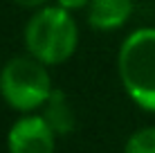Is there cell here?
<instances>
[{"mask_svg": "<svg viewBox=\"0 0 155 153\" xmlns=\"http://www.w3.org/2000/svg\"><path fill=\"white\" fill-rule=\"evenodd\" d=\"M56 5L70 9V12H81V9H85L90 5V0H56Z\"/></svg>", "mask_w": 155, "mask_h": 153, "instance_id": "obj_8", "label": "cell"}, {"mask_svg": "<svg viewBox=\"0 0 155 153\" xmlns=\"http://www.w3.org/2000/svg\"><path fill=\"white\" fill-rule=\"evenodd\" d=\"M135 12V0H90L85 7V20L97 32L121 29Z\"/></svg>", "mask_w": 155, "mask_h": 153, "instance_id": "obj_5", "label": "cell"}, {"mask_svg": "<svg viewBox=\"0 0 155 153\" xmlns=\"http://www.w3.org/2000/svg\"><path fill=\"white\" fill-rule=\"evenodd\" d=\"M117 75L130 101L155 113V27H137L121 41Z\"/></svg>", "mask_w": 155, "mask_h": 153, "instance_id": "obj_2", "label": "cell"}, {"mask_svg": "<svg viewBox=\"0 0 155 153\" xmlns=\"http://www.w3.org/2000/svg\"><path fill=\"white\" fill-rule=\"evenodd\" d=\"M56 138L43 115L23 113L7 131V151L9 153H54Z\"/></svg>", "mask_w": 155, "mask_h": 153, "instance_id": "obj_4", "label": "cell"}, {"mask_svg": "<svg viewBox=\"0 0 155 153\" xmlns=\"http://www.w3.org/2000/svg\"><path fill=\"white\" fill-rule=\"evenodd\" d=\"M14 2L23 9H41L47 5V0H14Z\"/></svg>", "mask_w": 155, "mask_h": 153, "instance_id": "obj_9", "label": "cell"}, {"mask_svg": "<svg viewBox=\"0 0 155 153\" xmlns=\"http://www.w3.org/2000/svg\"><path fill=\"white\" fill-rule=\"evenodd\" d=\"M124 153H155V126H144L128 135Z\"/></svg>", "mask_w": 155, "mask_h": 153, "instance_id": "obj_7", "label": "cell"}, {"mask_svg": "<svg viewBox=\"0 0 155 153\" xmlns=\"http://www.w3.org/2000/svg\"><path fill=\"white\" fill-rule=\"evenodd\" d=\"M43 61L31 54L14 56L0 68V97L18 113H34L43 108L52 95V75Z\"/></svg>", "mask_w": 155, "mask_h": 153, "instance_id": "obj_3", "label": "cell"}, {"mask_svg": "<svg viewBox=\"0 0 155 153\" xmlns=\"http://www.w3.org/2000/svg\"><path fill=\"white\" fill-rule=\"evenodd\" d=\"M27 54L45 65H61L79 47V23L74 12L61 5L34 9L23 32Z\"/></svg>", "mask_w": 155, "mask_h": 153, "instance_id": "obj_1", "label": "cell"}, {"mask_svg": "<svg viewBox=\"0 0 155 153\" xmlns=\"http://www.w3.org/2000/svg\"><path fill=\"white\" fill-rule=\"evenodd\" d=\"M41 115L45 117V122L54 128V133L58 138L63 135H70L74 128H77V113H74L70 97L61 90V88H54L52 95L47 97V101L43 104Z\"/></svg>", "mask_w": 155, "mask_h": 153, "instance_id": "obj_6", "label": "cell"}]
</instances>
